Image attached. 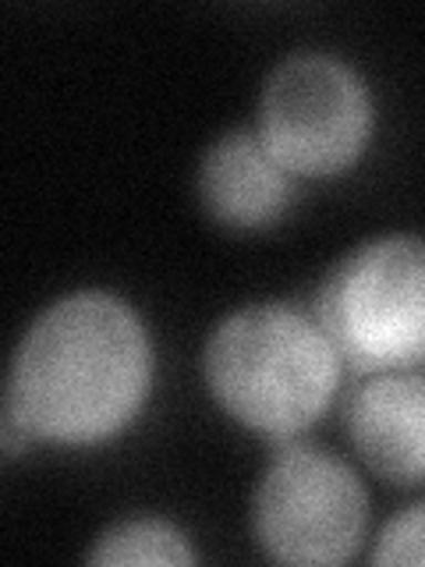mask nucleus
<instances>
[{"mask_svg": "<svg viewBox=\"0 0 425 567\" xmlns=\"http://www.w3.org/2000/svg\"><path fill=\"white\" fill-rule=\"evenodd\" d=\"M146 323L111 291H71L14 348L4 408L32 440L93 447L128 430L153 390Z\"/></svg>", "mask_w": 425, "mask_h": 567, "instance_id": "1", "label": "nucleus"}, {"mask_svg": "<svg viewBox=\"0 0 425 567\" xmlns=\"http://www.w3.org/2000/svg\"><path fill=\"white\" fill-rule=\"evenodd\" d=\"M341 365L315 316L280 301L224 316L203 351L212 401L245 430L283 443L326 415Z\"/></svg>", "mask_w": 425, "mask_h": 567, "instance_id": "2", "label": "nucleus"}, {"mask_svg": "<svg viewBox=\"0 0 425 567\" xmlns=\"http://www.w3.org/2000/svg\"><path fill=\"white\" fill-rule=\"evenodd\" d=\"M315 323L351 372H407L425 365V238H372L319 284Z\"/></svg>", "mask_w": 425, "mask_h": 567, "instance_id": "3", "label": "nucleus"}, {"mask_svg": "<svg viewBox=\"0 0 425 567\" xmlns=\"http://www.w3.org/2000/svg\"><path fill=\"white\" fill-rule=\"evenodd\" d=\"M376 106L365 79L344 58L301 50L262 82L256 135L298 177H336L359 164L372 138Z\"/></svg>", "mask_w": 425, "mask_h": 567, "instance_id": "4", "label": "nucleus"}, {"mask_svg": "<svg viewBox=\"0 0 425 567\" xmlns=\"http://www.w3.org/2000/svg\"><path fill=\"white\" fill-rule=\"evenodd\" d=\"M369 528V493L348 461L283 443L270 457L252 501V532L262 554L294 567H333L359 554Z\"/></svg>", "mask_w": 425, "mask_h": 567, "instance_id": "5", "label": "nucleus"}, {"mask_svg": "<svg viewBox=\"0 0 425 567\" xmlns=\"http://www.w3.org/2000/svg\"><path fill=\"white\" fill-rule=\"evenodd\" d=\"M348 440L372 475L394 486L425 483V377L376 372L344 408Z\"/></svg>", "mask_w": 425, "mask_h": 567, "instance_id": "6", "label": "nucleus"}, {"mask_svg": "<svg viewBox=\"0 0 425 567\" xmlns=\"http://www.w3.org/2000/svg\"><path fill=\"white\" fill-rule=\"evenodd\" d=\"M294 199V177L283 171L262 138L248 128L220 135L199 164V203L230 230H259L283 217Z\"/></svg>", "mask_w": 425, "mask_h": 567, "instance_id": "7", "label": "nucleus"}, {"mask_svg": "<svg viewBox=\"0 0 425 567\" xmlns=\"http://www.w3.org/2000/svg\"><path fill=\"white\" fill-rule=\"evenodd\" d=\"M89 564H191L195 554L185 532L164 518L117 522L96 539Z\"/></svg>", "mask_w": 425, "mask_h": 567, "instance_id": "8", "label": "nucleus"}, {"mask_svg": "<svg viewBox=\"0 0 425 567\" xmlns=\"http://www.w3.org/2000/svg\"><path fill=\"white\" fill-rule=\"evenodd\" d=\"M372 564H425V504L407 507L383 525Z\"/></svg>", "mask_w": 425, "mask_h": 567, "instance_id": "9", "label": "nucleus"}]
</instances>
